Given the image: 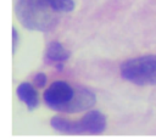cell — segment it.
<instances>
[{"instance_id": "ba28073f", "label": "cell", "mask_w": 156, "mask_h": 140, "mask_svg": "<svg viewBox=\"0 0 156 140\" xmlns=\"http://www.w3.org/2000/svg\"><path fill=\"white\" fill-rule=\"evenodd\" d=\"M69 51L62 46L58 41H51L46 50V56L49 60L55 62H63L69 57Z\"/></svg>"}, {"instance_id": "8fae6325", "label": "cell", "mask_w": 156, "mask_h": 140, "mask_svg": "<svg viewBox=\"0 0 156 140\" xmlns=\"http://www.w3.org/2000/svg\"><path fill=\"white\" fill-rule=\"evenodd\" d=\"M12 49H13V52L16 51V47H17V45H18V43H20V37H18V33H17V30L13 28L12 29Z\"/></svg>"}, {"instance_id": "8992f818", "label": "cell", "mask_w": 156, "mask_h": 140, "mask_svg": "<svg viewBox=\"0 0 156 140\" xmlns=\"http://www.w3.org/2000/svg\"><path fill=\"white\" fill-rule=\"evenodd\" d=\"M17 96L29 110H34L39 105V96L37 90L29 83H22L17 88Z\"/></svg>"}, {"instance_id": "7a4b0ae2", "label": "cell", "mask_w": 156, "mask_h": 140, "mask_svg": "<svg viewBox=\"0 0 156 140\" xmlns=\"http://www.w3.org/2000/svg\"><path fill=\"white\" fill-rule=\"evenodd\" d=\"M121 74L138 85L156 84V56L147 55L126 61L121 66Z\"/></svg>"}, {"instance_id": "9c48e42d", "label": "cell", "mask_w": 156, "mask_h": 140, "mask_svg": "<svg viewBox=\"0 0 156 140\" xmlns=\"http://www.w3.org/2000/svg\"><path fill=\"white\" fill-rule=\"evenodd\" d=\"M46 2L56 12H71L74 10L73 0H46Z\"/></svg>"}, {"instance_id": "30bf717a", "label": "cell", "mask_w": 156, "mask_h": 140, "mask_svg": "<svg viewBox=\"0 0 156 140\" xmlns=\"http://www.w3.org/2000/svg\"><path fill=\"white\" fill-rule=\"evenodd\" d=\"M34 83H35V85L39 86V88L44 86V85L46 84V75H45L44 73H38V74L34 77Z\"/></svg>"}, {"instance_id": "6da1fadb", "label": "cell", "mask_w": 156, "mask_h": 140, "mask_svg": "<svg viewBox=\"0 0 156 140\" xmlns=\"http://www.w3.org/2000/svg\"><path fill=\"white\" fill-rule=\"evenodd\" d=\"M16 16L26 28L32 30H50L57 23L56 11L46 0H17Z\"/></svg>"}, {"instance_id": "5b68a950", "label": "cell", "mask_w": 156, "mask_h": 140, "mask_svg": "<svg viewBox=\"0 0 156 140\" xmlns=\"http://www.w3.org/2000/svg\"><path fill=\"white\" fill-rule=\"evenodd\" d=\"M79 124L84 133L100 134L106 128V117L100 111H89L79 121Z\"/></svg>"}, {"instance_id": "277c9868", "label": "cell", "mask_w": 156, "mask_h": 140, "mask_svg": "<svg viewBox=\"0 0 156 140\" xmlns=\"http://www.w3.org/2000/svg\"><path fill=\"white\" fill-rule=\"evenodd\" d=\"M95 101H96V97L90 90L78 86V88H74L73 96L65 105L61 112H67V113L82 112V111H85L93 107Z\"/></svg>"}, {"instance_id": "52a82bcc", "label": "cell", "mask_w": 156, "mask_h": 140, "mask_svg": "<svg viewBox=\"0 0 156 140\" xmlns=\"http://www.w3.org/2000/svg\"><path fill=\"white\" fill-rule=\"evenodd\" d=\"M50 123L55 130L63 134H84L79 122H69L62 117H52Z\"/></svg>"}, {"instance_id": "3957f363", "label": "cell", "mask_w": 156, "mask_h": 140, "mask_svg": "<svg viewBox=\"0 0 156 140\" xmlns=\"http://www.w3.org/2000/svg\"><path fill=\"white\" fill-rule=\"evenodd\" d=\"M74 88L63 80L54 82L44 93V100L49 107L56 111H62L65 105L73 96Z\"/></svg>"}]
</instances>
